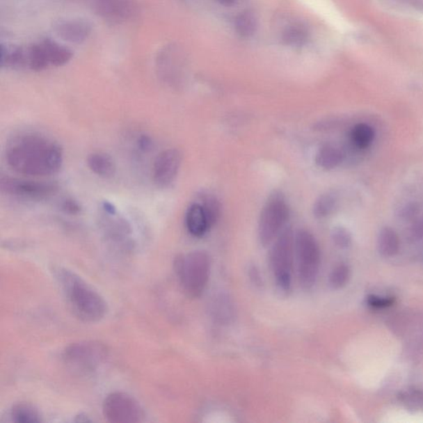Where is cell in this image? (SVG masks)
Wrapping results in <instances>:
<instances>
[{
    "label": "cell",
    "mask_w": 423,
    "mask_h": 423,
    "mask_svg": "<svg viewBox=\"0 0 423 423\" xmlns=\"http://www.w3.org/2000/svg\"><path fill=\"white\" fill-rule=\"evenodd\" d=\"M393 303L391 298H381L377 296H370L368 298V303L374 308H385L391 305Z\"/></svg>",
    "instance_id": "d6a6232c"
},
{
    "label": "cell",
    "mask_w": 423,
    "mask_h": 423,
    "mask_svg": "<svg viewBox=\"0 0 423 423\" xmlns=\"http://www.w3.org/2000/svg\"><path fill=\"white\" fill-rule=\"evenodd\" d=\"M185 224L188 232L195 237H204L211 228L200 202H195L189 207L185 216Z\"/></svg>",
    "instance_id": "5bb4252c"
},
{
    "label": "cell",
    "mask_w": 423,
    "mask_h": 423,
    "mask_svg": "<svg viewBox=\"0 0 423 423\" xmlns=\"http://www.w3.org/2000/svg\"><path fill=\"white\" fill-rule=\"evenodd\" d=\"M6 159L17 173L42 177L58 173L64 155L63 147L54 140L38 134H24L8 144Z\"/></svg>",
    "instance_id": "6da1fadb"
},
{
    "label": "cell",
    "mask_w": 423,
    "mask_h": 423,
    "mask_svg": "<svg viewBox=\"0 0 423 423\" xmlns=\"http://www.w3.org/2000/svg\"><path fill=\"white\" fill-rule=\"evenodd\" d=\"M0 188L6 195L29 200H47L58 189L55 184L11 177H2Z\"/></svg>",
    "instance_id": "9c48e42d"
},
{
    "label": "cell",
    "mask_w": 423,
    "mask_h": 423,
    "mask_svg": "<svg viewBox=\"0 0 423 423\" xmlns=\"http://www.w3.org/2000/svg\"><path fill=\"white\" fill-rule=\"evenodd\" d=\"M26 67L34 72H41L50 66L42 42L31 44L26 47Z\"/></svg>",
    "instance_id": "ffe728a7"
},
{
    "label": "cell",
    "mask_w": 423,
    "mask_h": 423,
    "mask_svg": "<svg viewBox=\"0 0 423 423\" xmlns=\"http://www.w3.org/2000/svg\"><path fill=\"white\" fill-rule=\"evenodd\" d=\"M103 209L104 211V214L109 215H115L117 214V209L115 207L111 202H104L103 204Z\"/></svg>",
    "instance_id": "d590c367"
},
{
    "label": "cell",
    "mask_w": 423,
    "mask_h": 423,
    "mask_svg": "<svg viewBox=\"0 0 423 423\" xmlns=\"http://www.w3.org/2000/svg\"><path fill=\"white\" fill-rule=\"evenodd\" d=\"M343 161V153L333 145H324L316 154V164L325 170L336 168Z\"/></svg>",
    "instance_id": "ac0fdd59"
},
{
    "label": "cell",
    "mask_w": 423,
    "mask_h": 423,
    "mask_svg": "<svg viewBox=\"0 0 423 423\" xmlns=\"http://www.w3.org/2000/svg\"><path fill=\"white\" fill-rule=\"evenodd\" d=\"M376 131L367 123H358L351 132L352 143L359 149H367L374 142Z\"/></svg>",
    "instance_id": "603a6c76"
},
{
    "label": "cell",
    "mask_w": 423,
    "mask_h": 423,
    "mask_svg": "<svg viewBox=\"0 0 423 423\" xmlns=\"http://www.w3.org/2000/svg\"><path fill=\"white\" fill-rule=\"evenodd\" d=\"M12 422L17 423H38L42 422V416L38 410L29 404L15 405L10 411Z\"/></svg>",
    "instance_id": "44dd1931"
},
{
    "label": "cell",
    "mask_w": 423,
    "mask_h": 423,
    "mask_svg": "<svg viewBox=\"0 0 423 423\" xmlns=\"http://www.w3.org/2000/svg\"><path fill=\"white\" fill-rule=\"evenodd\" d=\"M413 234L417 239H422L423 238V220L418 221L413 227Z\"/></svg>",
    "instance_id": "e575fe53"
},
{
    "label": "cell",
    "mask_w": 423,
    "mask_h": 423,
    "mask_svg": "<svg viewBox=\"0 0 423 423\" xmlns=\"http://www.w3.org/2000/svg\"><path fill=\"white\" fill-rule=\"evenodd\" d=\"M310 33L305 26L301 24H294L288 26L282 34V41L285 45L294 47H301L308 42Z\"/></svg>",
    "instance_id": "cb8c5ba5"
},
{
    "label": "cell",
    "mask_w": 423,
    "mask_h": 423,
    "mask_svg": "<svg viewBox=\"0 0 423 423\" xmlns=\"http://www.w3.org/2000/svg\"><path fill=\"white\" fill-rule=\"evenodd\" d=\"M0 65L2 68L20 69L26 67V48L1 43Z\"/></svg>",
    "instance_id": "2e32d148"
},
{
    "label": "cell",
    "mask_w": 423,
    "mask_h": 423,
    "mask_svg": "<svg viewBox=\"0 0 423 423\" xmlns=\"http://www.w3.org/2000/svg\"><path fill=\"white\" fill-rule=\"evenodd\" d=\"M52 271L70 310L79 319L97 323L104 319L108 306L98 291L68 269L56 266Z\"/></svg>",
    "instance_id": "7a4b0ae2"
},
{
    "label": "cell",
    "mask_w": 423,
    "mask_h": 423,
    "mask_svg": "<svg viewBox=\"0 0 423 423\" xmlns=\"http://www.w3.org/2000/svg\"><path fill=\"white\" fill-rule=\"evenodd\" d=\"M201 206L204 209L207 219H208L210 227L214 226V224L218 222L221 214V205L218 200V198L214 195H202L201 198Z\"/></svg>",
    "instance_id": "484cf974"
},
{
    "label": "cell",
    "mask_w": 423,
    "mask_h": 423,
    "mask_svg": "<svg viewBox=\"0 0 423 423\" xmlns=\"http://www.w3.org/2000/svg\"><path fill=\"white\" fill-rule=\"evenodd\" d=\"M258 22L253 13L245 11L238 15L235 19V30L240 37L248 38L257 32Z\"/></svg>",
    "instance_id": "7402d4cb"
},
{
    "label": "cell",
    "mask_w": 423,
    "mask_h": 423,
    "mask_svg": "<svg viewBox=\"0 0 423 423\" xmlns=\"http://www.w3.org/2000/svg\"><path fill=\"white\" fill-rule=\"evenodd\" d=\"M420 209L415 204H409L403 207L399 211V217L405 220L415 218Z\"/></svg>",
    "instance_id": "4dcf8cb0"
},
{
    "label": "cell",
    "mask_w": 423,
    "mask_h": 423,
    "mask_svg": "<svg viewBox=\"0 0 423 423\" xmlns=\"http://www.w3.org/2000/svg\"><path fill=\"white\" fill-rule=\"evenodd\" d=\"M182 163V154L178 149L163 151L153 166V182L158 188H167L175 182Z\"/></svg>",
    "instance_id": "30bf717a"
},
{
    "label": "cell",
    "mask_w": 423,
    "mask_h": 423,
    "mask_svg": "<svg viewBox=\"0 0 423 423\" xmlns=\"http://www.w3.org/2000/svg\"><path fill=\"white\" fill-rule=\"evenodd\" d=\"M295 253L299 283L304 289H310L316 283L321 262L319 244L310 232L304 229L298 231L295 235Z\"/></svg>",
    "instance_id": "8992f818"
},
{
    "label": "cell",
    "mask_w": 423,
    "mask_h": 423,
    "mask_svg": "<svg viewBox=\"0 0 423 423\" xmlns=\"http://www.w3.org/2000/svg\"><path fill=\"white\" fill-rule=\"evenodd\" d=\"M105 218L103 222L104 236L110 246L122 253H129L134 248L131 237V229L125 219L115 218Z\"/></svg>",
    "instance_id": "7c38bea8"
},
{
    "label": "cell",
    "mask_w": 423,
    "mask_h": 423,
    "mask_svg": "<svg viewBox=\"0 0 423 423\" xmlns=\"http://www.w3.org/2000/svg\"><path fill=\"white\" fill-rule=\"evenodd\" d=\"M174 268L180 285L189 298L200 297L208 285L211 263L209 255L202 250L179 255Z\"/></svg>",
    "instance_id": "3957f363"
},
{
    "label": "cell",
    "mask_w": 423,
    "mask_h": 423,
    "mask_svg": "<svg viewBox=\"0 0 423 423\" xmlns=\"http://www.w3.org/2000/svg\"><path fill=\"white\" fill-rule=\"evenodd\" d=\"M138 145L141 151L144 152L151 151L153 147L152 140L147 135L141 136L138 141Z\"/></svg>",
    "instance_id": "836d02e7"
},
{
    "label": "cell",
    "mask_w": 423,
    "mask_h": 423,
    "mask_svg": "<svg viewBox=\"0 0 423 423\" xmlns=\"http://www.w3.org/2000/svg\"><path fill=\"white\" fill-rule=\"evenodd\" d=\"M52 29L57 37L72 44L85 42L92 33V24L81 17L61 19L53 24Z\"/></svg>",
    "instance_id": "8fae6325"
},
{
    "label": "cell",
    "mask_w": 423,
    "mask_h": 423,
    "mask_svg": "<svg viewBox=\"0 0 423 423\" xmlns=\"http://www.w3.org/2000/svg\"><path fill=\"white\" fill-rule=\"evenodd\" d=\"M94 10L111 24H120L134 15L136 7L132 0H90Z\"/></svg>",
    "instance_id": "4fadbf2b"
},
{
    "label": "cell",
    "mask_w": 423,
    "mask_h": 423,
    "mask_svg": "<svg viewBox=\"0 0 423 423\" xmlns=\"http://www.w3.org/2000/svg\"><path fill=\"white\" fill-rule=\"evenodd\" d=\"M42 43L45 48L48 63L53 66H63L67 64L72 58L73 53L61 44L51 39H43Z\"/></svg>",
    "instance_id": "e0dca14e"
},
{
    "label": "cell",
    "mask_w": 423,
    "mask_h": 423,
    "mask_svg": "<svg viewBox=\"0 0 423 423\" xmlns=\"http://www.w3.org/2000/svg\"><path fill=\"white\" fill-rule=\"evenodd\" d=\"M351 278V270L346 264H339L329 276V285L334 289H340L347 285Z\"/></svg>",
    "instance_id": "4316f807"
},
{
    "label": "cell",
    "mask_w": 423,
    "mask_h": 423,
    "mask_svg": "<svg viewBox=\"0 0 423 423\" xmlns=\"http://www.w3.org/2000/svg\"><path fill=\"white\" fill-rule=\"evenodd\" d=\"M212 312L220 321H228L232 319L234 310H233L231 301L226 297L222 296L218 297L212 303Z\"/></svg>",
    "instance_id": "83f0119b"
},
{
    "label": "cell",
    "mask_w": 423,
    "mask_h": 423,
    "mask_svg": "<svg viewBox=\"0 0 423 423\" xmlns=\"http://www.w3.org/2000/svg\"><path fill=\"white\" fill-rule=\"evenodd\" d=\"M103 413L106 420L113 423H138L145 417L138 400L123 392H114L106 397Z\"/></svg>",
    "instance_id": "ba28073f"
},
{
    "label": "cell",
    "mask_w": 423,
    "mask_h": 423,
    "mask_svg": "<svg viewBox=\"0 0 423 423\" xmlns=\"http://www.w3.org/2000/svg\"><path fill=\"white\" fill-rule=\"evenodd\" d=\"M217 1L224 6H232L238 1V0H217Z\"/></svg>",
    "instance_id": "8d00e7d4"
},
{
    "label": "cell",
    "mask_w": 423,
    "mask_h": 423,
    "mask_svg": "<svg viewBox=\"0 0 423 423\" xmlns=\"http://www.w3.org/2000/svg\"><path fill=\"white\" fill-rule=\"evenodd\" d=\"M61 207H63V209L65 213L72 215L79 214L81 212V205H79L77 201L72 200V198L65 200Z\"/></svg>",
    "instance_id": "1f68e13d"
},
{
    "label": "cell",
    "mask_w": 423,
    "mask_h": 423,
    "mask_svg": "<svg viewBox=\"0 0 423 423\" xmlns=\"http://www.w3.org/2000/svg\"><path fill=\"white\" fill-rule=\"evenodd\" d=\"M337 205V198L333 193H327L321 195L314 205V215L317 218H327L332 214Z\"/></svg>",
    "instance_id": "d4e9b609"
},
{
    "label": "cell",
    "mask_w": 423,
    "mask_h": 423,
    "mask_svg": "<svg viewBox=\"0 0 423 423\" xmlns=\"http://www.w3.org/2000/svg\"><path fill=\"white\" fill-rule=\"evenodd\" d=\"M295 255V235L286 227L276 238L270 253L271 267L278 287L288 292L292 285Z\"/></svg>",
    "instance_id": "277c9868"
},
{
    "label": "cell",
    "mask_w": 423,
    "mask_h": 423,
    "mask_svg": "<svg viewBox=\"0 0 423 423\" xmlns=\"http://www.w3.org/2000/svg\"><path fill=\"white\" fill-rule=\"evenodd\" d=\"M378 253L383 257H392L399 253V238L393 228L385 227L378 237Z\"/></svg>",
    "instance_id": "d6986e66"
},
{
    "label": "cell",
    "mask_w": 423,
    "mask_h": 423,
    "mask_svg": "<svg viewBox=\"0 0 423 423\" xmlns=\"http://www.w3.org/2000/svg\"><path fill=\"white\" fill-rule=\"evenodd\" d=\"M289 218V208L285 198L276 192L264 204L258 223V237L263 246L276 240L286 228Z\"/></svg>",
    "instance_id": "52a82bcc"
},
{
    "label": "cell",
    "mask_w": 423,
    "mask_h": 423,
    "mask_svg": "<svg viewBox=\"0 0 423 423\" xmlns=\"http://www.w3.org/2000/svg\"><path fill=\"white\" fill-rule=\"evenodd\" d=\"M87 166L93 173L99 177L112 178L116 174L115 161L105 152H96L90 154L87 157Z\"/></svg>",
    "instance_id": "9a60e30c"
},
{
    "label": "cell",
    "mask_w": 423,
    "mask_h": 423,
    "mask_svg": "<svg viewBox=\"0 0 423 423\" xmlns=\"http://www.w3.org/2000/svg\"><path fill=\"white\" fill-rule=\"evenodd\" d=\"M334 244L341 249L350 248L352 242L351 232L343 227L335 228L332 232Z\"/></svg>",
    "instance_id": "f546056e"
},
{
    "label": "cell",
    "mask_w": 423,
    "mask_h": 423,
    "mask_svg": "<svg viewBox=\"0 0 423 423\" xmlns=\"http://www.w3.org/2000/svg\"><path fill=\"white\" fill-rule=\"evenodd\" d=\"M401 400L409 410L413 411H423V392L420 390H411L405 392L401 396Z\"/></svg>",
    "instance_id": "f1b7e54d"
},
{
    "label": "cell",
    "mask_w": 423,
    "mask_h": 423,
    "mask_svg": "<svg viewBox=\"0 0 423 423\" xmlns=\"http://www.w3.org/2000/svg\"><path fill=\"white\" fill-rule=\"evenodd\" d=\"M108 352L107 346L99 342H79L65 348L63 360L66 367L74 373L90 374L105 362Z\"/></svg>",
    "instance_id": "5b68a950"
}]
</instances>
